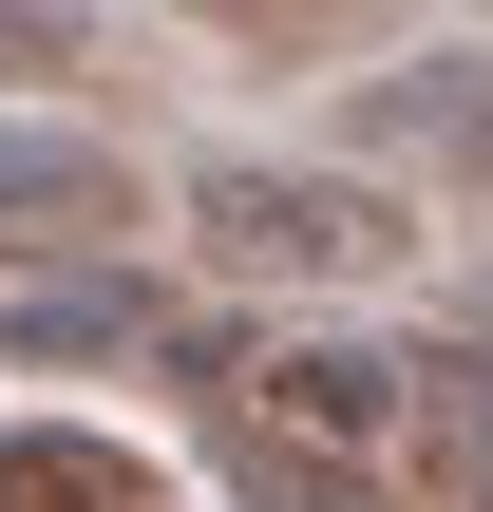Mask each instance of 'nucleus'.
I'll use <instances>...</instances> for the list:
<instances>
[{
	"label": "nucleus",
	"instance_id": "4",
	"mask_svg": "<svg viewBox=\"0 0 493 512\" xmlns=\"http://www.w3.org/2000/svg\"><path fill=\"white\" fill-rule=\"evenodd\" d=\"M266 456H380L399 418H418V380L399 361H361V342H266Z\"/></svg>",
	"mask_w": 493,
	"mask_h": 512
},
{
	"label": "nucleus",
	"instance_id": "7",
	"mask_svg": "<svg viewBox=\"0 0 493 512\" xmlns=\"http://www.w3.org/2000/svg\"><path fill=\"white\" fill-rule=\"evenodd\" d=\"M418 418H437V456L493 494V342H437V361H418Z\"/></svg>",
	"mask_w": 493,
	"mask_h": 512
},
{
	"label": "nucleus",
	"instance_id": "1",
	"mask_svg": "<svg viewBox=\"0 0 493 512\" xmlns=\"http://www.w3.org/2000/svg\"><path fill=\"white\" fill-rule=\"evenodd\" d=\"M190 228H209L247 285H380V266H418V209H399L380 171H285V152L190 171Z\"/></svg>",
	"mask_w": 493,
	"mask_h": 512
},
{
	"label": "nucleus",
	"instance_id": "10",
	"mask_svg": "<svg viewBox=\"0 0 493 512\" xmlns=\"http://www.w3.org/2000/svg\"><path fill=\"white\" fill-rule=\"evenodd\" d=\"M475 323H493V266H475Z\"/></svg>",
	"mask_w": 493,
	"mask_h": 512
},
{
	"label": "nucleus",
	"instance_id": "5",
	"mask_svg": "<svg viewBox=\"0 0 493 512\" xmlns=\"http://www.w3.org/2000/svg\"><path fill=\"white\" fill-rule=\"evenodd\" d=\"M171 285L152 266H76V285H0V361H152Z\"/></svg>",
	"mask_w": 493,
	"mask_h": 512
},
{
	"label": "nucleus",
	"instance_id": "6",
	"mask_svg": "<svg viewBox=\"0 0 493 512\" xmlns=\"http://www.w3.org/2000/svg\"><path fill=\"white\" fill-rule=\"evenodd\" d=\"M0 512H171V475L114 437H0Z\"/></svg>",
	"mask_w": 493,
	"mask_h": 512
},
{
	"label": "nucleus",
	"instance_id": "8",
	"mask_svg": "<svg viewBox=\"0 0 493 512\" xmlns=\"http://www.w3.org/2000/svg\"><path fill=\"white\" fill-rule=\"evenodd\" d=\"M76 38H95V19H38V0H0V76H57Z\"/></svg>",
	"mask_w": 493,
	"mask_h": 512
},
{
	"label": "nucleus",
	"instance_id": "9",
	"mask_svg": "<svg viewBox=\"0 0 493 512\" xmlns=\"http://www.w3.org/2000/svg\"><path fill=\"white\" fill-rule=\"evenodd\" d=\"M266 512H285V494H266ZM304 512H342V494H304Z\"/></svg>",
	"mask_w": 493,
	"mask_h": 512
},
{
	"label": "nucleus",
	"instance_id": "3",
	"mask_svg": "<svg viewBox=\"0 0 493 512\" xmlns=\"http://www.w3.org/2000/svg\"><path fill=\"white\" fill-rule=\"evenodd\" d=\"M114 228H133V152L76 114H0V247H114Z\"/></svg>",
	"mask_w": 493,
	"mask_h": 512
},
{
	"label": "nucleus",
	"instance_id": "2",
	"mask_svg": "<svg viewBox=\"0 0 493 512\" xmlns=\"http://www.w3.org/2000/svg\"><path fill=\"white\" fill-rule=\"evenodd\" d=\"M342 133H361V152H399V171H437V190H493V57H475V38L380 57V76L342 95Z\"/></svg>",
	"mask_w": 493,
	"mask_h": 512
}]
</instances>
